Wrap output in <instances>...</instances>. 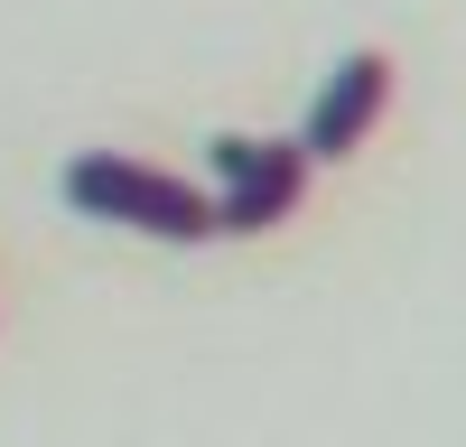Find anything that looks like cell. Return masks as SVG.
<instances>
[{
    "mask_svg": "<svg viewBox=\"0 0 466 447\" xmlns=\"http://www.w3.org/2000/svg\"><path fill=\"white\" fill-rule=\"evenodd\" d=\"M66 205L94 214V224H122V233H149V243H224L215 233V186H187L149 159H122V149H75Z\"/></svg>",
    "mask_w": 466,
    "mask_h": 447,
    "instance_id": "1",
    "label": "cell"
},
{
    "mask_svg": "<svg viewBox=\"0 0 466 447\" xmlns=\"http://www.w3.org/2000/svg\"><path fill=\"white\" fill-rule=\"evenodd\" d=\"M215 159V233H270V224H289L308 205V159L299 140H252V131H215L206 140Z\"/></svg>",
    "mask_w": 466,
    "mask_h": 447,
    "instance_id": "2",
    "label": "cell"
},
{
    "mask_svg": "<svg viewBox=\"0 0 466 447\" xmlns=\"http://www.w3.org/2000/svg\"><path fill=\"white\" fill-rule=\"evenodd\" d=\"M392 84H401V65L382 56V47H355V56H336V74L318 84V103H308V131H299V149H308L318 168L355 159V149L373 140V122L392 112Z\"/></svg>",
    "mask_w": 466,
    "mask_h": 447,
    "instance_id": "3",
    "label": "cell"
}]
</instances>
